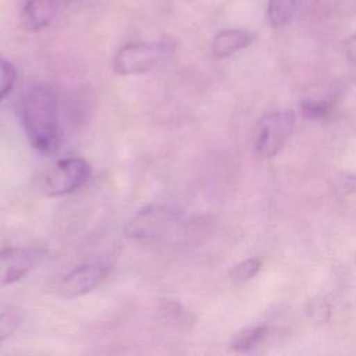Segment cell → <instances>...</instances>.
<instances>
[{
	"label": "cell",
	"instance_id": "1",
	"mask_svg": "<svg viewBox=\"0 0 356 356\" xmlns=\"http://www.w3.org/2000/svg\"><path fill=\"white\" fill-rule=\"evenodd\" d=\"M21 121L33 149L42 153L57 149L60 140L57 97L50 86L36 83L25 92L21 102Z\"/></svg>",
	"mask_w": 356,
	"mask_h": 356
},
{
	"label": "cell",
	"instance_id": "2",
	"mask_svg": "<svg viewBox=\"0 0 356 356\" xmlns=\"http://www.w3.org/2000/svg\"><path fill=\"white\" fill-rule=\"evenodd\" d=\"M171 51L167 43H129L114 56L113 67L120 75H136L153 70Z\"/></svg>",
	"mask_w": 356,
	"mask_h": 356
},
{
	"label": "cell",
	"instance_id": "3",
	"mask_svg": "<svg viewBox=\"0 0 356 356\" xmlns=\"http://www.w3.org/2000/svg\"><path fill=\"white\" fill-rule=\"evenodd\" d=\"M295 124L291 110L273 111L261 117L254 131V150L263 157L275 156L289 138Z\"/></svg>",
	"mask_w": 356,
	"mask_h": 356
},
{
	"label": "cell",
	"instance_id": "4",
	"mask_svg": "<svg viewBox=\"0 0 356 356\" xmlns=\"http://www.w3.org/2000/svg\"><path fill=\"white\" fill-rule=\"evenodd\" d=\"M90 177L89 164L81 157H64L56 161L43 177V189L50 196L67 195L81 188Z\"/></svg>",
	"mask_w": 356,
	"mask_h": 356
},
{
	"label": "cell",
	"instance_id": "5",
	"mask_svg": "<svg viewBox=\"0 0 356 356\" xmlns=\"http://www.w3.org/2000/svg\"><path fill=\"white\" fill-rule=\"evenodd\" d=\"M108 264L104 261H89L71 270L60 284L61 295L74 298L95 289L108 274Z\"/></svg>",
	"mask_w": 356,
	"mask_h": 356
},
{
	"label": "cell",
	"instance_id": "6",
	"mask_svg": "<svg viewBox=\"0 0 356 356\" xmlns=\"http://www.w3.org/2000/svg\"><path fill=\"white\" fill-rule=\"evenodd\" d=\"M38 253L25 248H8L0 252V282L10 284L22 278L35 264Z\"/></svg>",
	"mask_w": 356,
	"mask_h": 356
},
{
	"label": "cell",
	"instance_id": "7",
	"mask_svg": "<svg viewBox=\"0 0 356 356\" xmlns=\"http://www.w3.org/2000/svg\"><path fill=\"white\" fill-rule=\"evenodd\" d=\"M61 0H28L22 10V24L29 31H40L51 24Z\"/></svg>",
	"mask_w": 356,
	"mask_h": 356
},
{
	"label": "cell",
	"instance_id": "8",
	"mask_svg": "<svg viewBox=\"0 0 356 356\" xmlns=\"http://www.w3.org/2000/svg\"><path fill=\"white\" fill-rule=\"evenodd\" d=\"M253 38L250 33L242 29H224L218 32L211 43L214 56L224 58L235 54L236 51L248 47Z\"/></svg>",
	"mask_w": 356,
	"mask_h": 356
},
{
	"label": "cell",
	"instance_id": "9",
	"mask_svg": "<svg viewBox=\"0 0 356 356\" xmlns=\"http://www.w3.org/2000/svg\"><path fill=\"white\" fill-rule=\"evenodd\" d=\"M296 11V0H268L267 19L271 26L281 28L291 22Z\"/></svg>",
	"mask_w": 356,
	"mask_h": 356
},
{
	"label": "cell",
	"instance_id": "10",
	"mask_svg": "<svg viewBox=\"0 0 356 356\" xmlns=\"http://www.w3.org/2000/svg\"><path fill=\"white\" fill-rule=\"evenodd\" d=\"M264 334H266V327H263V325L250 327V328H246V330H242L241 332H238L235 335V338L232 339L231 345L234 349L245 352V350L252 349L254 345H257L261 341V338L264 337Z\"/></svg>",
	"mask_w": 356,
	"mask_h": 356
},
{
	"label": "cell",
	"instance_id": "11",
	"mask_svg": "<svg viewBox=\"0 0 356 356\" xmlns=\"http://www.w3.org/2000/svg\"><path fill=\"white\" fill-rule=\"evenodd\" d=\"M260 267H261L260 259H256V257L248 259V260L236 264L229 271V277L235 282H243V281H248L252 277H254L257 274V271L260 270Z\"/></svg>",
	"mask_w": 356,
	"mask_h": 356
},
{
	"label": "cell",
	"instance_id": "12",
	"mask_svg": "<svg viewBox=\"0 0 356 356\" xmlns=\"http://www.w3.org/2000/svg\"><path fill=\"white\" fill-rule=\"evenodd\" d=\"M17 78V71L14 65L0 57V102L11 92Z\"/></svg>",
	"mask_w": 356,
	"mask_h": 356
},
{
	"label": "cell",
	"instance_id": "13",
	"mask_svg": "<svg viewBox=\"0 0 356 356\" xmlns=\"http://www.w3.org/2000/svg\"><path fill=\"white\" fill-rule=\"evenodd\" d=\"M22 317L17 310L0 312V342L7 339L21 324Z\"/></svg>",
	"mask_w": 356,
	"mask_h": 356
},
{
	"label": "cell",
	"instance_id": "14",
	"mask_svg": "<svg viewBox=\"0 0 356 356\" xmlns=\"http://www.w3.org/2000/svg\"><path fill=\"white\" fill-rule=\"evenodd\" d=\"M303 114L310 117V118H317L323 117L328 111V104L324 102H306L302 106Z\"/></svg>",
	"mask_w": 356,
	"mask_h": 356
},
{
	"label": "cell",
	"instance_id": "15",
	"mask_svg": "<svg viewBox=\"0 0 356 356\" xmlns=\"http://www.w3.org/2000/svg\"><path fill=\"white\" fill-rule=\"evenodd\" d=\"M345 53L348 58L356 64V33L352 35L345 43Z\"/></svg>",
	"mask_w": 356,
	"mask_h": 356
}]
</instances>
